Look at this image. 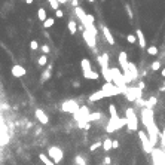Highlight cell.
Listing matches in <instances>:
<instances>
[{"label": "cell", "instance_id": "cell-1", "mask_svg": "<svg viewBox=\"0 0 165 165\" xmlns=\"http://www.w3.org/2000/svg\"><path fill=\"white\" fill-rule=\"evenodd\" d=\"M110 74H112V82L119 88L122 94H125L128 85H126V82H125V78H123L122 70H119L118 67H110Z\"/></svg>", "mask_w": 165, "mask_h": 165}, {"label": "cell", "instance_id": "cell-2", "mask_svg": "<svg viewBox=\"0 0 165 165\" xmlns=\"http://www.w3.org/2000/svg\"><path fill=\"white\" fill-rule=\"evenodd\" d=\"M125 119H126V126H128L130 132H137L138 131V118L135 115V109L128 107L125 110Z\"/></svg>", "mask_w": 165, "mask_h": 165}, {"label": "cell", "instance_id": "cell-3", "mask_svg": "<svg viewBox=\"0 0 165 165\" xmlns=\"http://www.w3.org/2000/svg\"><path fill=\"white\" fill-rule=\"evenodd\" d=\"M146 130H147V137H149V141L152 144V147H155L158 144V140H159V135H161V130L158 128V125L156 122L153 123H150L149 126H146Z\"/></svg>", "mask_w": 165, "mask_h": 165}, {"label": "cell", "instance_id": "cell-4", "mask_svg": "<svg viewBox=\"0 0 165 165\" xmlns=\"http://www.w3.org/2000/svg\"><path fill=\"white\" fill-rule=\"evenodd\" d=\"M126 125V119L125 118H110L107 125H106V131L110 134V132H115L118 130H121L122 126Z\"/></svg>", "mask_w": 165, "mask_h": 165}, {"label": "cell", "instance_id": "cell-5", "mask_svg": "<svg viewBox=\"0 0 165 165\" xmlns=\"http://www.w3.org/2000/svg\"><path fill=\"white\" fill-rule=\"evenodd\" d=\"M48 158L57 165L62 161V158H64V152H62V149L58 147V146H52V147L48 149Z\"/></svg>", "mask_w": 165, "mask_h": 165}, {"label": "cell", "instance_id": "cell-6", "mask_svg": "<svg viewBox=\"0 0 165 165\" xmlns=\"http://www.w3.org/2000/svg\"><path fill=\"white\" fill-rule=\"evenodd\" d=\"M123 95L126 97V100H128V101H131V103H135L138 98L143 97V91H141L138 86H131V88L128 86V88H126V92H125Z\"/></svg>", "mask_w": 165, "mask_h": 165}, {"label": "cell", "instance_id": "cell-7", "mask_svg": "<svg viewBox=\"0 0 165 165\" xmlns=\"http://www.w3.org/2000/svg\"><path fill=\"white\" fill-rule=\"evenodd\" d=\"M140 121L143 122L144 126H149L150 123H153V122H155V113H153V109L143 107V109H141V113H140Z\"/></svg>", "mask_w": 165, "mask_h": 165}, {"label": "cell", "instance_id": "cell-8", "mask_svg": "<svg viewBox=\"0 0 165 165\" xmlns=\"http://www.w3.org/2000/svg\"><path fill=\"white\" fill-rule=\"evenodd\" d=\"M79 103L76 100H66L61 103V110L66 112V113H70V115H74L76 112L79 110Z\"/></svg>", "mask_w": 165, "mask_h": 165}, {"label": "cell", "instance_id": "cell-9", "mask_svg": "<svg viewBox=\"0 0 165 165\" xmlns=\"http://www.w3.org/2000/svg\"><path fill=\"white\" fill-rule=\"evenodd\" d=\"M104 92H106V97H115V95H119V94H122L121 92V89L119 88L113 83V82H106L104 85H103V88H101Z\"/></svg>", "mask_w": 165, "mask_h": 165}, {"label": "cell", "instance_id": "cell-10", "mask_svg": "<svg viewBox=\"0 0 165 165\" xmlns=\"http://www.w3.org/2000/svg\"><path fill=\"white\" fill-rule=\"evenodd\" d=\"M137 134H138V138H140V141H141L143 150H144V152H147V153H152L153 147H152V144H150V141H149L147 134H146L143 130H138V131H137Z\"/></svg>", "mask_w": 165, "mask_h": 165}, {"label": "cell", "instance_id": "cell-11", "mask_svg": "<svg viewBox=\"0 0 165 165\" xmlns=\"http://www.w3.org/2000/svg\"><path fill=\"white\" fill-rule=\"evenodd\" d=\"M118 61H119V66H121V70L123 73V76L128 74V55H126L125 51H121L119 55H118Z\"/></svg>", "mask_w": 165, "mask_h": 165}, {"label": "cell", "instance_id": "cell-12", "mask_svg": "<svg viewBox=\"0 0 165 165\" xmlns=\"http://www.w3.org/2000/svg\"><path fill=\"white\" fill-rule=\"evenodd\" d=\"M88 115H89V110H88V107H86V106H80L79 110L73 115V116H74L73 119H74L76 122H83L85 118H86Z\"/></svg>", "mask_w": 165, "mask_h": 165}, {"label": "cell", "instance_id": "cell-13", "mask_svg": "<svg viewBox=\"0 0 165 165\" xmlns=\"http://www.w3.org/2000/svg\"><path fill=\"white\" fill-rule=\"evenodd\" d=\"M82 36H83V39H85V42H86V45L89 46V48H95V39L97 37H94L88 30H82Z\"/></svg>", "mask_w": 165, "mask_h": 165}, {"label": "cell", "instance_id": "cell-14", "mask_svg": "<svg viewBox=\"0 0 165 165\" xmlns=\"http://www.w3.org/2000/svg\"><path fill=\"white\" fill-rule=\"evenodd\" d=\"M34 116L37 118V121H39L40 123H43V125H48L49 123V118H48V115H46L42 109H36L34 110Z\"/></svg>", "mask_w": 165, "mask_h": 165}, {"label": "cell", "instance_id": "cell-15", "mask_svg": "<svg viewBox=\"0 0 165 165\" xmlns=\"http://www.w3.org/2000/svg\"><path fill=\"white\" fill-rule=\"evenodd\" d=\"M135 37H137V43H138V46H140L141 49L147 48V42H146V37H144L143 30L137 28V31H135Z\"/></svg>", "mask_w": 165, "mask_h": 165}, {"label": "cell", "instance_id": "cell-16", "mask_svg": "<svg viewBox=\"0 0 165 165\" xmlns=\"http://www.w3.org/2000/svg\"><path fill=\"white\" fill-rule=\"evenodd\" d=\"M12 76H15V78H22V76H25V69L22 67V66H19V64H15L14 67H12Z\"/></svg>", "mask_w": 165, "mask_h": 165}, {"label": "cell", "instance_id": "cell-17", "mask_svg": "<svg viewBox=\"0 0 165 165\" xmlns=\"http://www.w3.org/2000/svg\"><path fill=\"white\" fill-rule=\"evenodd\" d=\"M101 30H103V34H104V39L107 40V43L109 45H115V37H113V34H112V31L106 27V25H103V27H101Z\"/></svg>", "mask_w": 165, "mask_h": 165}, {"label": "cell", "instance_id": "cell-18", "mask_svg": "<svg viewBox=\"0 0 165 165\" xmlns=\"http://www.w3.org/2000/svg\"><path fill=\"white\" fill-rule=\"evenodd\" d=\"M103 98H106V92L103 91V89H100V91H95V92H92L91 95H89V100L91 103H95V101H100V100H103Z\"/></svg>", "mask_w": 165, "mask_h": 165}, {"label": "cell", "instance_id": "cell-19", "mask_svg": "<svg viewBox=\"0 0 165 165\" xmlns=\"http://www.w3.org/2000/svg\"><path fill=\"white\" fill-rule=\"evenodd\" d=\"M101 112H95V113H89L86 118H85V121L83 122H86V123H91V122H94V121H100L101 119Z\"/></svg>", "mask_w": 165, "mask_h": 165}, {"label": "cell", "instance_id": "cell-20", "mask_svg": "<svg viewBox=\"0 0 165 165\" xmlns=\"http://www.w3.org/2000/svg\"><path fill=\"white\" fill-rule=\"evenodd\" d=\"M98 78H100V74L95 70H89V71L83 73V79H88V80H97Z\"/></svg>", "mask_w": 165, "mask_h": 165}, {"label": "cell", "instance_id": "cell-21", "mask_svg": "<svg viewBox=\"0 0 165 165\" xmlns=\"http://www.w3.org/2000/svg\"><path fill=\"white\" fill-rule=\"evenodd\" d=\"M80 67H82V73L92 70V64H91V61L88 60V58H82V61H80Z\"/></svg>", "mask_w": 165, "mask_h": 165}, {"label": "cell", "instance_id": "cell-22", "mask_svg": "<svg viewBox=\"0 0 165 165\" xmlns=\"http://www.w3.org/2000/svg\"><path fill=\"white\" fill-rule=\"evenodd\" d=\"M98 64L101 66V69H103V67H109V55L107 54H101L98 57Z\"/></svg>", "mask_w": 165, "mask_h": 165}, {"label": "cell", "instance_id": "cell-23", "mask_svg": "<svg viewBox=\"0 0 165 165\" xmlns=\"http://www.w3.org/2000/svg\"><path fill=\"white\" fill-rule=\"evenodd\" d=\"M67 28H69V31H70V34H71V36L78 33V24H76V21L70 19V21L67 22Z\"/></svg>", "mask_w": 165, "mask_h": 165}, {"label": "cell", "instance_id": "cell-24", "mask_svg": "<svg viewBox=\"0 0 165 165\" xmlns=\"http://www.w3.org/2000/svg\"><path fill=\"white\" fill-rule=\"evenodd\" d=\"M48 18V14H46V9L45 8H39V9H37V19H39V21H45Z\"/></svg>", "mask_w": 165, "mask_h": 165}, {"label": "cell", "instance_id": "cell-25", "mask_svg": "<svg viewBox=\"0 0 165 165\" xmlns=\"http://www.w3.org/2000/svg\"><path fill=\"white\" fill-rule=\"evenodd\" d=\"M101 71H103V78L106 82H112V74H110V67H103L101 69Z\"/></svg>", "mask_w": 165, "mask_h": 165}, {"label": "cell", "instance_id": "cell-26", "mask_svg": "<svg viewBox=\"0 0 165 165\" xmlns=\"http://www.w3.org/2000/svg\"><path fill=\"white\" fill-rule=\"evenodd\" d=\"M109 113H110V118H119L116 104H109Z\"/></svg>", "mask_w": 165, "mask_h": 165}, {"label": "cell", "instance_id": "cell-27", "mask_svg": "<svg viewBox=\"0 0 165 165\" xmlns=\"http://www.w3.org/2000/svg\"><path fill=\"white\" fill-rule=\"evenodd\" d=\"M156 103H158V98H156V97H150V98L146 101V107H147V109H153V107L156 106Z\"/></svg>", "mask_w": 165, "mask_h": 165}, {"label": "cell", "instance_id": "cell-28", "mask_svg": "<svg viewBox=\"0 0 165 165\" xmlns=\"http://www.w3.org/2000/svg\"><path fill=\"white\" fill-rule=\"evenodd\" d=\"M39 159L43 162V165H55L52 161L48 158V155H45V153H40V155H39Z\"/></svg>", "mask_w": 165, "mask_h": 165}, {"label": "cell", "instance_id": "cell-29", "mask_svg": "<svg viewBox=\"0 0 165 165\" xmlns=\"http://www.w3.org/2000/svg\"><path fill=\"white\" fill-rule=\"evenodd\" d=\"M54 24H55V19L48 17V18L43 21V27H45V28H51V27H54Z\"/></svg>", "mask_w": 165, "mask_h": 165}, {"label": "cell", "instance_id": "cell-30", "mask_svg": "<svg viewBox=\"0 0 165 165\" xmlns=\"http://www.w3.org/2000/svg\"><path fill=\"white\" fill-rule=\"evenodd\" d=\"M146 51H147V54L149 55H152V57H155V55H158V46H147L146 48Z\"/></svg>", "mask_w": 165, "mask_h": 165}, {"label": "cell", "instance_id": "cell-31", "mask_svg": "<svg viewBox=\"0 0 165 165\" xmlns=\"http://www.w3.org/2000/svg\"><path fill=\"white\" fill-rule=\"evenodd\" d=\"M103 149L106 152H109L112 149V138H106V140H103Z\"/></svg>", "mask_w": 165, "mask_h": 165}, {"label": "cell", "instance_id": "cell-32", "mask_svg": "<svg viewBox=\"0 0 165 165\" xmlns=\"http://www.w3.org/2000/svg\"><path fill=\"white\" fill-rule=\"evenodd\" d=\"M37 64H39L40 67L46 66V64H48V57H46V55H42V57H39V60H37Z\"/></svg>", "mask_w": 165, "mask_h": 165}, {"label": "cell", "instance_id": "cell-33", "mask_svg": "<svg viewBox=\"0 0 165 165\" xmlns=\"http://www.w3.org/2000/svg\"><path fill=\"white\" fill-rule=\"evenodd\" d=\"M49 2V5H51V8H52L54 10H57V9H60V2L58 0H48Z\"/></svg>", "mask_w": 165, "mask_h": 165}, {"label": "cell", "instance_id": "cell-34", "mask_svg": "<svg viewBox=\"0 0 165 165\" xmlns=\"http://www.w3.org/2000/svg\"><path fill=\"white\" fill-rule=\"evenodd\" d=\"M150 69L153 70V71L161 70V69H162V67H161V62H159V61H153V62H152V66H150Z\"/></svg>", "mask_w": 165, "mask_h": 165}, {"label": "cell", "instance_id": "cell-35", "mask_svg": "<svg viewBox=\"0 0 165 165\" xmlns=\"http://www.w3.org/2000/svg\"><path fill=\"white\" fill-rule=\"evenodd\" d=\"M101 146H103V141H95L94 144H91L89 150H91V152H95V150H97V149H100Z\"/></svg>", "mask_w": 165, "mask_h": 165}, {"label": "cell", "instance_id": "cell-36", "mask_svg": "<svg viewBox=\"0 0 165 165\" xmlns=\"http://www.w3.org/2000/svg\"><path fill=\"white\" fill-rule=\"evenodd\" d=\"M126 42H128V43H135L137 42V37H135V34H128V36H126Z\"/></svg>", "mask_w": 165, "mask_h": 165}, {"label": "cell", "instance_id": "cell-37", "mask_svg": "<svg viewBox=\"0 0 165 165\" xmlns=\"http://www.w3.org/2000/svg\"><path fill=\"white\" fill-rule=\"evenodd\" d=\"M30 49L31 51H37V49H39V42H37V40H31L30 42Z\"/></svg>", "mask_w": 165, "mask_h": 165}, {"label": "cell", "instance_id": "cell-38", "mask_svg": "<svg viewBox=\"0 0 165 165\" xmlns=\"http://www.w3.org/2000/svg\"><path fill=\"white\" fill-rule=\"evenodd\" d=\"M40 49H42L43 55H46V54H49V52H51V48H49L48 45H42V48H40Z\"/></svg>", "mask_w": 165, "mask_h": 165}, {"label": "cell", "instance_id": "cell-39", "mask_svg": "<svg viewBox=\"0 0 165 165\" xmlns=\"http://www.w3.org/2000/svg\"><path fill=\"white\" fill-rule=\"evenodd\" d=\"M55 17H57V18H62V17H64V12H62L61 9H57V10H55Z\"/></svg>", "mask_w": 165, "mask_h": 165}, {"label": "cell", "instance_id": "cell-40", "mask_svg": "<svg viewBox=\"0 0 165 165\" xmlns=\"http://www.w3.org/2000/svg\"><path fill=\"white\" fill-rule=\"evenodd\" d=\"M119 147V141L118 140H112V149H118Z\"/></svg>", "mask_w": 165, "mask_h": 165}, {"label": "cell", "instance_id": "cell-41", "mask_svg": "<svg viewBox=\"0 0 165 165\" xmlns=\"http://www.w3.org/2000/svg\"><path fill=\"white\" fill-rule=\"evenodd\" d=\"M103 162H104V165H110V164H112V159H110V156H104Z\"/></svg>", "mask_w": 165, "mask_h": 165}, {"label": "cell", "instance_id": "cell-42", "mask_svg": "<svg viewBox=\"0 0 165 165\" xmlns=\"http://www.w3.org/2000/svg\"><path fill=\"white\" fill-rule=\"evenodd\" d=\"M161 76H162V78H165V66L161 69Z\"/></svg>", "mask_w": 165, "mask_h": 165}, {"label": "cell", "instance_id": "cell-43", "mask_svg": "<svg viewBox=\"0 0 165 165\" xmlns=\"http://www.w3.org/2000/svg\"><path fill=\"white\" fill-rule=\"evenodd\" d=\"M144 86H146V83H144V82H140V83H138V88H140V89H143Z\"/></svg>", "mask_w": 165, "mask_h": 165}, {"label": "cell", "instance_id": "cell-44", "mask_svg": "<svg viewBox=\"0 0 165 165\" xmlns=\"http://www.w3.org/2000/svg\"><path fill=\"white\" fill-rule=\"evenodd\" d=\"M71 5H73L74 8H78V0H71Z\"/></svg>", "mask_w": 165, "mask_h": 165}, {"label": "cell", "instance_id": "cell-45", "mask_svg": "<svg viewBox=\"0 0 165 165\" xmlns=\"http://www.w3.org/2000/svg\"><path fill=\"white\" fill-rule=\"evenodd\" d=\"M25 3H27V5H31V3H33V0H25Z\"/></svg>", "mask_w": 165, "mask_h": 165}, {"label": "cell", "instance_id": "cell-46", "mask_svg": "<svg viewBox=\"0 0 165 165\" xmlns=\"http://www.w3.org/2000/svg\"><path fill=\"white\" fill-rule=\"evenodd\" d=\"M88 2H91V3H92V2H95V0H88Z\"/></svg>", "mask_w": 165, "mask_h": 165}, {"label": "cell", "instance_id": "cell-47", "mask_svg": "<svg viewBox=\"0 0 165 165\" xmlns=\"http://www.w3.org/2000/svg\"><path fill=\"white\" fill-rule=\"evenodd\" d=\"M164 88H165V80H164Z\"/></svg>", "mask_w": 165, "mask_h": 165}, {"label": "cell", "instance_id": "cell-48", "mask_svg": "<svg viewBox=\"0 0 165 165\" xmlns=\"http://www.w3.org/2000/svg\"><path fill=\"white\" fill-rule=\"evenodd\" d=\"M101 2H106V0H101Z\"/></svg>", "mask_w": 165, "mask_h": 165}, {"label": "cell", "instance_id": "cell-49", "mask_svg": "<svg viewBox=\"0 0 165 165\" xmlns=\"http://www.w3.org/2000/svg\"><path fill=\"white\" fill-rule=\"evenodd\" d=\"M21 2H25V0H21Z\"/></svg>", "mask_w": 165, "mask_h": 165}]
</instances>
